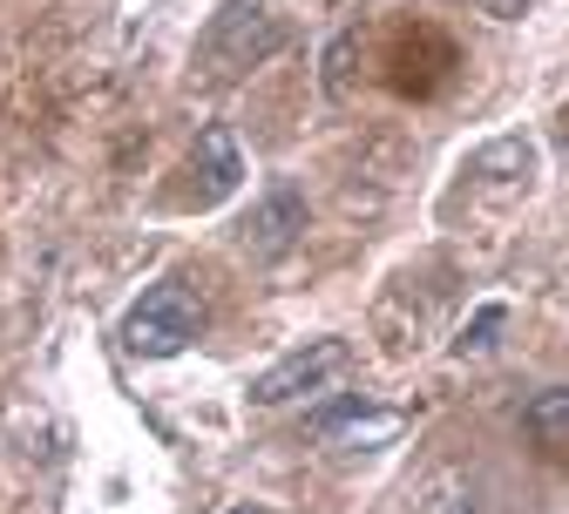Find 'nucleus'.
Returning <instances> with one entry per match:
<instances>
[{
	"instance_id": "4",
	"label": "nucleus",
	"mask_w": 569,
	"mask_h": 514,
	"mask_svg": "<svg viewBox=\"0 0 569 514\" xmlns=\"http://www.w3.org/2000/svg\"><path fill=\"white\" fill-rule=\"evenodd\" d=\"M306 231V196L299 190H271L258 210H251V224H244V244L258 251V258H278L284 244H292Z\"/></svg>"
},
{
	"instance_id": "13",
	"label": "nucleus",
	"mask_w": 569,
	"mask_h": 514,
	"mask_svg": "<svg viewBox=\"0 0 569 514\" xmlns=\"http://www.w3.org/2000/svg\"><path fill=\"white\" fill-rule=\"evenodd\" d=\"M238 514H258V507H238Z\"/></svg>"
},
{
	"instance_id": "9",
	"label": "nucleus",
	"mask_w": 569,
	"mask_h": 514,
	"mask_svg": "<svg viewBox=\"0 0 569 514\" xmlns=\"http://www.w3.org/2000/svg\"><path fill=\"white\" fill-rule=\"evenodd\" d=\"M420 514H481V507H475V481H461V474H441L435 487L420 494Z\"/></svg>"
},
{
	"instance_id": "1",
	"label": "nucleus",
	"mask_w": 569,
	"mask_h": 514,
	"mask_svg": "<svg viewBox=\"0 0 569 514\" xmlns=\"http://www.w3.org/2000/svg\"><path fill=\"white\" fill-rule=\"evenodd\" d=\"M203 339V299L183 284V278H163L150 284L142 299L122 312V345L136 359H177Z\"/></svg>"
},
{
	"instance_id": "3",
	"label": "nucleus",
	"mask_w": 569,
	"mask_h": 514,
	"mask_svg": "<svg viewBox=\"0 0 569 514\" xmlns=\"http://www.w3.org/2000/svg\"><path fill=\"white\" fill-rule=\"evenodd\" d=\"M346 365H352L346 339H306L299 352H284L278 365H264V373L251 380V400L258 406H284V400H299V393H326Z\"/></svg>"
},
{
	"instance_id": "2",
	"label": "nucleus",
	"mask_w": 569,
	"mask_h": 514,
	"mask_svg": "<svg viewBox=\"0 0 569 514\" xmlns=\"http://www.w3.org/2000/svg\"><path fill=\"white\" fill-rule=\"evenodd\" d=\"M284 28L264 0H231V8L210 21V34H203V75H218V82H231V75H244V68H258V61H271L278 48H284Z\"/></svg>"
},
{
	"instance_id": "11",
	"label": "nucleus",
	"mask_w": 569,
	"mask_h": 514,
	"mask_svg": "<svg viewBox=\"0 0 569 514\" xmlns=\"http://www.w3.org/2000/svg\"><path fill=\"white\" fill-rule=\"evenodd\" d=\"M346 54H352V34H339L326 54V95H346Z\"/></svg>"
},
{
	"instance_id": "5",
	"label": "nucleus",
	"mask_w": 569,
	"mask_h": 514,
	"mask_svg": "<svg viewBox=\"0 0 569 514\" xmlns=\"http://www.w3.org/2000/svg\"><path fill=\"white\" fill-rule=\"evenodd\" d=\"M400 426H407V413H393V406H380V413H367V406L312 413V433L319 440H346V447H380V440H400Z\"/></svg>"
},
{
	"instance_id": "10",
	"label": "nucleus",
	"mask_w": 569,
	"mask_h": 514,
	"mask_svg": "<svg viewBox=\"0 0 569 514\" xmlns=\"http://www.w3.org/2000/svg\"><path fill=\"white\" fill-rule=\"evenodd\" d=\"M502 325H509V305H481V312H475V319L461 325V339H455V352H461V359H475V352H488V345H495V332H502Z\"/></svg>"
},
{
	"instance_id": "7",
	"label": "nucleus",
	"mask_w": 569,
	"mask_h": 514,
	"mask_svg": "<svg viewBox=\"0 0 569 514\" xmlns=\"http://www.w3.org/2000/svg\"><path fill=\"white\" fill-rule=\"evenodd\" d=\"M197 170H203V190H210V196L238 190L244 163H238V142H231V129H203V135H197Z\"/></svg>"
},
{
	"instance_id": "12",
	"label": "nucleus",
	"mask_w": 569,
	"mask_h": 514,
	"mask_svg": "<svg viewBox=\"0 0 569 514\" xmlns=\"http://www.w3.org/2000/svg\"><path fill=\"white\" fill-rule=\"evenodd\" d=\"M475 8H481L488 21H522V14L536 8V0H475Z\"/></svg>"
},
{
	"instance_id": "6",
	"label": "nucleus",
	"mask_w": 569,
	"mask_h": 514,
	"mask_svg": "<svg viewBox=\"0 0 569 514\" xmlns=\"http://www.w3.org/2000/svg\"><path fill=\"white\" fill-rule=\"evenodd\" d=\"M522 433L549 454H569V386H549L522 406Z\"/></svg>"
},
{
	"instance_id": "8",
	"label": "nucleus",
	"mask_w": 569,
	"mask_h": 514,
	"mask_svg": "<svg viewBox=\"0 0 569 514\" xmlns=\"http://www.w3.org/2000/svg\"><path fill=\"white\" fill-rule=\"evenodd\" d=\"M502 170L529 183V170H536V150H529L522 135H502V142H488V150L475 157V177H502Z\"/></svg>"
}]
</instances>
